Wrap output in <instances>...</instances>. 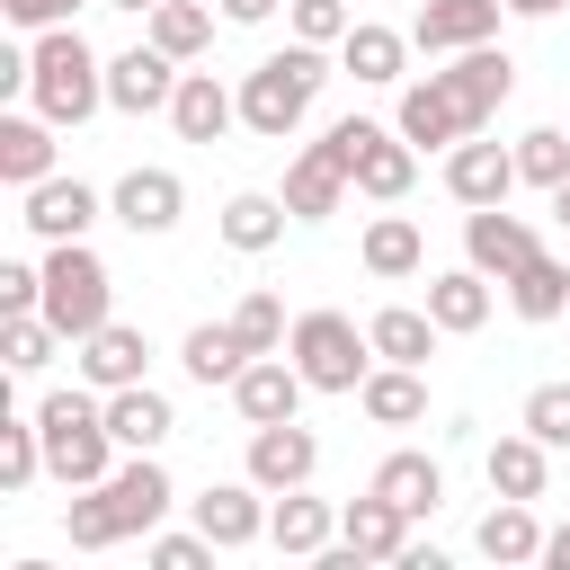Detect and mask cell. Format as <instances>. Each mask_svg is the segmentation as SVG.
Wrapping results in <instances>:
<instances>
[{"instance_id": "6da1fadb", "label": "cell", "mask_w": 570, "mask_h": 570, "mask_svg": "<svg viewBox=\"0 0 570 570\" xmlns=\"http://www.w3.org/2000/svg\"><path fill=\"white\" fill-rule=\"evenodd\" d=\"M330 89V45H276L258 71H240V125L258 142H294V125L312 116V98Z\"/></svg>"}, {"instance_id": "7a4b0ae2", "label": "cell", "mask_w": 570, "mask_h": 570, "mask_svg": "<svg viewBox=\"0 0 570 570\" xmlns=\"http://www.w3.org/2000/svg\"><path fill=\"white\" fill-rule=\"evenodd\" d=\"M36 428H45V472L62 481V490H98L107 472H116V428H107V392L89 383V392H45L36 401Z\"/></svg>"}, {"instance_id": "3957f363", "label": "cell", "mask_w": 570, "mask_h": 570, "mask_svg": "<svg viewBox=\"0 0 570 570\" xmlns=\"http://www.w3.org/2000/svg\"><path fill=\"white\" fill-rule=\"evenodd\" d=\"M27 98H36V116H53V125H89V116L107 107V53H98L80 27H45V36L27 45Z\"/></svg>"}, {"instance_id": "277c9868", "label": "cell", "mask_w": 570, "mask_h": 570, "mask_svg": "<svg viewBox=\"0 0 570 570\" xmlns=\"http://www.w3.org/2000/svg\"><path fill=\"white\" fill-rule=\"evenodd\" d=\"M116 303V276H107V258L89 249V240H45V321L80 347L98 321H116L107 312Z\"/></svg>"}, {"instance_id": "5b68a950", "label": "cell", "mask_w": 570, "mask_h": 570, "mask_svg": "<svg viewBox=\"0 0 570 570\" xmlns=\"http://www.w3.org/2000/svg\"><path fill=\"white\" fill-rule=\"evenodd\" d=\"M285 356L303 365L312 392H356L374 374V330H356L347 312H303L294 338H285Z\"/></svg>"}, {"instance_id": "8992f818", "label": "cell", "mask_w": 570, "mask_h": 570, "mask_svg": "<svg viewBox=\"0 0 570 570\" xmlns=\"http://www.w3.org/2000/svg\"><path fill=\"white\" fill-rule=\"evenodd\" d=\"M347 187H356V160H347V134L330 125L321 142H303V151H294V169H285V187H276V196H285V214H294V223H330Z\"/></svg>"}, {"instance_id": "52a82bcc", "label": "cell", "mask_w": 570, "mask_h": 570, "mask_svg": "<svg viewBox=\"0 0 570 570\" xmlns=\"http://www.w3.org/2000/svg\"><path fill=\"white\" fill-rule=\"evenodd\" d=\"M98 499H107V517H116V534L134 543V534H151L169 508H178V481L160 472V454H125L107 481H98Z\"/></svg>"}, {"instance_id": "ba28073f", "label": "cell", "mask_w": 570, "mask_h": 570, "mask_svg": "<svg viewBox=\"0 0 570 570\" xmlns=\"http://www.w3.org/2000/svg\"><path fill=\"white\" fill-rule=\"evenodd\" d=\"M445 89H454V107H463V125L472 134H490V116L508 107V89H517V62L499 53V36L490 45H463V53H445V71H436Z\"/></svg>"}, {"instance_id": "9c48e42d", "label": "cell", "mask_w": 570, "mask_h": 570, "mask_svg": "<svg viewBox=\"0 0 570 570\" xmlns=\"http://www.w3.org/2000/svg\"><path fill=\"white\" fill-rule=\"evenodd\" d=\"M107 214H116L134 240H160V232H178L187 187H178V169H125V178L107 187Z\"/></svg>"}, {"instance_id": "30bf717a", "label": "cell", "mask_w": 570, "mask_h": 570, "mask_svg": "<svg viewBox=\"0 0 570 570\" xmlns=\"http://www.w3.org/2000/svg\"><path fill=\"white\" fill-rule=\"evenodd\" d=\"M178 98V53H160L151 36L134 45V53H107V107H125V116H160Z\"/></svg>"}, {"instance_id": "8fae6325", "label": "cell", "mask_w": 570, "mask_h": 570, "mask_svg": "<svg viewBox=\"0 0 570 570\" xmlns=\"http://www.w3.org/2000/svg\"><path fill=\"white\" fill-rule=\"evenodd\" d=\"M534 249H543V240H534V223H525V214H508V205H472V214H463V258H472L481 276H499V285H508Z\"/></svg>"}, {"instance_id": "7c38bea8", "label": "cell", "mask_w": 570, "mask_h": 570, "mask_svg": "<svg viewBox=\"0 0 570 570\" xmlns=\"http://www.w3.org/2000/svg\"><path fill=\"white\" fill-rule=\"evenodd\" d=\"M445 187H454V205H508V187H517V142L463 134V142L445 151Z\"/></svg>"}, {"instance_id": "4fadbf2b", "label": "cell", "mask_w": 570, "mask_h": 570, "mask_svg": "<svg viewBox=\"0 0 570 570\" xmlns=\"http://www.w3.org/2000/svg\"><path fill=\"white\" fill-rule=\"evenodd\" d=\"M98 214H107V196L53 169V178H36V187H27V214H18V223H27L36 240H89V223H98Z\"/></svg>"}, {"instance_id": "5bb4252c", "label": "cell", "mask_w": 570, "mask_h": 570, "mask_svg": "<svg viewBox=\"0 0 570 570\" xmlns=\"http://www.w3.org/2000/svg\"><path fill=\"white\" fill-rule=\"evenodd\" d=\"M303 392H312V383H303V365L276 347V356H249V365H240L232 410H240L249 428H276V419H294V410H303Z\"/></svg>"}, {"instance_id": "9a60e30c", "label": "cell", "mask_w": 570, "mask_h": 570, "mask_svg": "<svg viewBox=\"0 0 570 570\" xmlns=\"http://www.w3.org/2000/svg\"><path fill=\"white\" fill-rule=\"evenodd\" d=\"M321 472V436L303 419H276V428H249V481L258 490H303Z\"/></svg>"}, {"instance_id": "2e32d148", "label": "cell", "mask_w": 570, "mask_h": 570, "mask_svg": "<svg viewBox=\"0 0 570 570\" xmlns=\"http://www.w3.org/2000/svg\"><path fill=\"white\" fill-rule=\"evenodd\" d=\"M196 508V525L223 543V552H240V543H258L267 534V508H276V490H258V481H214L205 499H187Z\"/></svg>"}, {"instance_id": "e0dca14e", "label": "cell", "mask_w": 570, "mask_h": 570, "mask_svg": "<svg viewBox=\"0 0 570 570\" xmlns=\"http://www.w3.org/2000/svg\"><path fill=\"white\" fill-rule=\"evenodd\" d=\"M499 18H508V0H428L410 18V45L419 53H463V45H490Z\"/></svg>"}, {"instance_id": "ac0fdd59", "label": "cell", "mask_w": 570, "mask_h": 570, "mask_svg": "<svg viewBox=\"0 0 570 570\" xmlns=\"http://www.w3.org/2000/svg\"><path fill=\"white\" fill-rule=\"evenodd\" d=\"M392 125L419 142V151H454L472 125H463V107H454V89L428 71V80H401V107H392Z\"/></svg>"}, {"instance_id": "d6986e66", "label": "cell", "mask_w": 570, "mask_h": 570, "mask_svg": "<svg viewBox=\"0 0 570 570\" xmlns=\"http://www.w3.org/2000/svg\"><path fill=\"white\" fill-rule=\"evenodd\" d=\"M267 543L294 552V561H321V552L338 543V508L312 499V481H303V490H276V508H267Z\"/></svg>"}, {"instance_id": "ffe728a7", "label": "cell", "mask_w": 570, "mask_h": 570, "mask_svg": "<svg viewBox=\"0 0 570 570\" xmlns=\"http://www.w3.org/2000/svg\"><path fill=\"white\" fill-rule=\"evenodd\" d=\"M410 525H419V517H410V508H392L383 490H365V499H347V508H338V543H347L356 561H401V552H410Z\"/></svg>"}, {"instance_id": "44dd1931", "label": "cell", "mask_w": 570, "mask_h": 570, "mask_svg": "<svg viewBox=\"0 0 570 570\" xmlns=\"http://www.w3.org/2000/svg\"><path fill=\"white\" fill-rule=\"evenodd\" d=\"M169 125H178V142H223V134L240 125V89H223L214 71H178Z\"/></svg>"}, {"instance_id": "7402d4cb", "label": "cell", "mask_w": 570, "mask_h": 570, "mask_svg": "<svg viewBox=\"0 0 570 570\" xmlns=\"http://www.w3.org/2000/svg\"><path fill=\"white\" fill-rule=\"evenodd\" d=\"M338 71H356L365 89H401V80H410V36H401V27L356 18V27L338 36Z\"/></svg>"}, {"instance_id": "603a6c76", "label": "cell", "mask_w": 570, "mask_h": 570, "mask_svg": "<svg viewBox=\"0 0 570 570\" xmlns=\"http://www.w3.org/2000/svg\"><path fill=\"white\" fill-rule=\"evenodd\" d=\"M142 365H151V347H142V330H134V321H98V330L80 338V383H98V392L142 383Z\"/></svg>"}, {"instance_id": "cb8c5ba5", "label": "cell", "mask_w": 570, "mask_h": 570, "mask_svg": "<svg viewBox=\"0 0 570 570\" xmlns=\"http://www.w3.org/2000/svg\"><path fill=\"white\" fill-rule=\"evenodd\" d=\"M107 428H116V445H125V454H160V445H169V428H178V410H169V392L125 383V392H107Z\"/></svg>"}, {"instance_id": "d4e9b609", "label": "cell", "mask_w": 570, "mask_h": 570, "mask_svg": "<svg viewBox=\"0 0 570 570\" xmlns=\"http://www.w3.org/2000/svg\"><path fill=\"white\" fill-rule=\"evenodd\" d=\"M481 472H490V499H543V481H552V445H543L534 428H517V436H499V445L481 454Z\"/></svg>"}, {"instance_id": "484cf974", "label": "cell", "mask_w": 570, "mask_h": 570, "mask_svg": "<svg viewBox=\"0 0 570 570\" xmlns=\"http://www.w3.org/2000/svg\"><path fill=\"white\" fill-rule=\"evenodd\" d=\"M53 116H0V178L27 196L36 178H53Z\"/></svg>"}, {"instance_id": "4316f807", "label": "cell", "mask_w": 570, "mask_h": 570, "mask_svg": "<svg viewBox=\"0 0 570 570\" xmlns=\"http://www.w3.org/2000/svg\"><path fill=\"white\" fill-rule=\"evenodd\" d=\"M356 258H365V276L401 285V276H419V267H428V240H419V223H410V214H374V223H365V240H356Z\"/></svg>"}, {"instance_id": "83f0119b", "label": "cell", "mask_w": 570, "mask_h": 570, "mask_svg": "<svg viewBox=\"0 0 570 570\" xmlns=\"http://www.w3.org/2000/svg\"><path fill=\"white\" fill-rule=\"evenodd\" d=\"M365 330H374V356H383V365H428V356H436V338H445L428 303H383Z\"/></svg>"}, {"instance_id": "f1b7e54d", "label": "cell", "mask_w": 570, "mask_h": 570, "mask_svg": "<svg viewBox=\"0 0 570 570\" xmlns=\"http://www.w3.org/2000/svg\"><path fill=\"white\" fill-rule=\"evenodd\" d=\"M356 410H365L374 428H419V419H428V383H419V365H374V374L356 383Z\"/></svg>"}, {"instance_id": "f546056e", "label": "cell", "mask_w": 570, "mask_h": 570, "mask_svg": "<svg viewBox=\"0 0 570 570\" xmlns=\"http://www.w3.org/2000/svg\"><path fill=\"white\" fill-rule=\"evenodd\" d=\"M365 490H383V499H392V508H410V517H436L445 472H436V454L401 445V454H383V463H374V481H365Z\"/></svg>"}, {"instance_id": "4dcf8cb0", "label": "cell", "mask_w": 570, "mask_h": 570, "mask_svg": "<svg viewBox=\"0 0 570 570\" xmlns=\"http://www.w3.org/2000/svg\"><path fill=\"white\" fill-rule=\"evenodd\" d=\"M428 312H436V330L445 338H463V330H481L490 321V276L463 258V267H445V276H428Z\"/></svg>"}, {"instance_id": "1f68e13d", "label": "cell", "mask_w": 570, "mask_h": 570, "mask_svg": "<svg viewBox=\"0 0 570 570\" xmlns=\"http://www.w3.org/2000/svg\"><path fill=\"white\" fill-rule=\"evenodd\" d=\"M285 223H294V214H285V196H267V187H240V196L223 205V240H232L240 258L276 249V240H285Z\"/></svg>"}, {"instance_id": "d6a6232c", "label": "cell", "mask_w": 570, "mask_h": 570, "mask_svg": "<svg viewBox=\"0 0 570 570\" xmlns=\"http://www.w3.org/2000/svg\"><path fill=\"white\" fill-rule=\"evenodd\" d=\"M481 561H543V525H534V499H499L481 517Z\"/></svg>"}, {"instance_id": "836d02e7", "label": "cell", "mask_w": 570, "mask_h": 570, "mask_svg": "<svg viewBox=\"0 0 570 570\" xmlns=\"http://www.w3.org/2000/svg\"><path fill=\"white\" fill-rule=\"evenodd\" d=\"M508 303H517V321H561V312H570V267H561L552 249H534V258L508 276Z\"/></svg>"}, {"instance_id": "e575fe53", "label": "cell", "mask_w": 570, "mask_h": 570, "mask_svg": "<svg viewBox=\"0 0 570 570\" xmlns=\"http://www.w3.org/2000/svg\"><path fill=\"white\" fill-rule=\"evenodd\" d=\"M178 365H187L196 383H240V365H249V347L232 338V321H196V330L178 338Z\"/></svg>"}, {"instance_id": "d590c367", "label": "cell", "mask_w": 570, "mask_h": 570, "mask_svg": "<svg viewBox=\"0 0 570 570\" xmlns=\"http://www.w3.org/2000/svg\"><path fill=\"white\" fill-rule=\"evenodd\" d=\"M232 338H240L249 356H276V347L294 338V321H285V303H276L267 285H249V294L232 303Z\"/></svg>"}, {"instance_id": "8d00e7d4", "label": "cell", "mask_w": 570, "mask_h": 570, "mask_svg": "<svg viewBox=\"0 0 570 570\" xmlns=\"http://www.w3.org/2000/svg\"><path fill=\"white\" fill-rule=\"evenodd\" d=\"M151 45L178 53V62H196V53L214 45V9H196V0H160V9H151Z\"/></svg>"}, {"instance_id": "74e56055", "label": "cell", "mask_w": 570, "mask_h": 570, "mask_svg": "<svg viewBox=\"0 0 570 570\" xmlns=\"http://www.w3.org/2000/svg\"><path fill=\"white\" fill-rule=\"evenodd\" d=\"M53 347H71L45 312H9V330H0V356H9V374H45L53 365Z\"/></svg>"}, {"instance_id": "f35d334b", "label": "cell", "mask_w": 570, "mask_h": 570, "mask_svg": "<svg viewBox=\"0 0 570 570\" xmlns=\"http://www.w3.org/2000/svg\"><path fill=\"white\" fill-rule=\"evenodd\" d=\"M517 178L552 196V187L570 178V125H534V134H517Z\"/></svg>"}, {"instance_id": "ab89813d", "label": "cell", "mask_w": 570, "mask_h": 570, "mask_svg": "<svg viewBox=\"0 0 570 570\" xmlns=\"http://www.w3.org/2000/svg\"><path fill=\"white\" fill-rule=\"evenodd\" d=\"M36 472H45V428L0 410V490H27Z\"/></svg>"}, {"instance_id": "60d3db41", "label": "cell", "mask_w": 570, "mask_h": 570, "mask_svg": "<svg viewBox=\"0 0 570 570\" xmlns=\"http://www.w3.org/2000/svg\"><path fill=\"white\" fill-rule=\"evenodd\" d=\"M62 534H71V552H107V543H125L98 490H71V508H62Z\"/></svg>"}, {"instance_id": "b9f144b4", "label": "cell", "mask_w": 570, "mask_h": 570, "mask_svg": "<svg viewBox=\"0 0 570 570\" xmlns=\"http://www.w3.org/2000/svg\"><path fill=\"white\" fill-rule=\"evenodd\" d=\"M517 428H534L543 445H570V383H534L525 410H517Z\"/></svg>"}, {"instance_id": "7bdbcfd3", "label": "cell", "mask_w": 570, "mask_h": 570, "mask_svg": "<svg viewBox=\"0 0 570 570\" xmlns=\"http://www.w3.org/2000/svg\"><path fill=\"white\" fill-rule=\"evenodd\" d=\"M285 18H294V36L303 45H338L356 18H347V0H285Z\"/></svg>"}, {"instance_id": "ee69618b", "label": "cell", "mask_w": 570, "mask_h": 570, "mask_svg": "<svg viewBox=\"0 0 570 570\" xmlns=\"http://www.w3.org/2000/svg\"><path fill=\"white\" fill-rule=\"evenodd\" d=\"M9 312H45V267L0 258V321H9Z\"/></svg>"}, {"instance_id": "f6af8a7d", "label": "cell", "mask_w": 570, "mask_h": 570, "mask_svg": "<svg viewBox=\"0 0 570 570\" xmlns=\"http://www.w3.org/2000/svg\"><path fill=\"white\" fill-rule=\"evenodd\" d=\"M214 552H223V543H214L205 525H196V534H151V570H205Z\"/></svg>"}, {"instance_id": "bcb514c9", "label": "cell", "mask_w": 570, "mask_h": 570, "mask_svg": "<svg viewBox=\"0 0 570 570\" xmlns=\"http://www.w3.org/2000/svg\"><path fill=\"white\" fill-rule=\"evenodd\" d=\"M0 9H9V27L45 36V27H71V9H80V0H0Z\"/></svg>"}, {"instance_id": "7dc6e473", "label": "cell", "mask_w": 570, "mask_h": 570, "mask_svg": "<svg viewBox=\"0 0 570 570\" xmlns=\"http://www.w3.org/2000/svg\"><path fill=\"white\" fill-rule=\"evenodd\" d=\"M276 9H285V0H223V18H232V27H267Z\"/></svg>"}, {"instance_id": "c3c4849f", "label": "cell", "mask_w": 570, "mask_h": 570, "mask_svg": "<svg viewBox=\"0 0 570 570\" xmlns=\"http://www.w3.org/2000/svg\"><path fill=\"white\" fill-rule=\"evenodd\" d=\"M543 561H552V570H570V525H552V534H543Z\"/></svg>"}, {"instance_id": "681fc988", "label": "cell", "mask_w": 570, "mask_h": 570, "mask_svg": "<svg viewBox=\"0 0 570 570\" xmlns=\"http://www.w3.org/2000/svg\"><path fill=\"white\" fill-rule=\"evenodd\" d=\"M552 9H570V0H508V18H552Z\"/></svg>"}, {"instance_id": "f907efd6", "label": "cell", "mask_w": 570, "mask_h": 570, "mask_svg": "<svg viewBox=\"0 0 570 570\" xmlns=\"http://www.w3.org/2000/svg\"><path fill=\"white\" fill-rule=\"evenodd\" d=\"M552 223H561V232H570V178H561V187H552Z\"/></svg>"}, {"instance_id": "816d5d0a", "label": "cell", "mask_w": 570, "mask_h": 570, "mask_svg": "<svg viewBox=\"0 0 570 570\" xmlns=\"http://www.w3.org/2000/svg\"><path fill=\"white\" fill-rule=\"evenodd\" d=\"M98 9H134V18H151V9H160V0H98Z\"/></svg>"}]
</instances>
